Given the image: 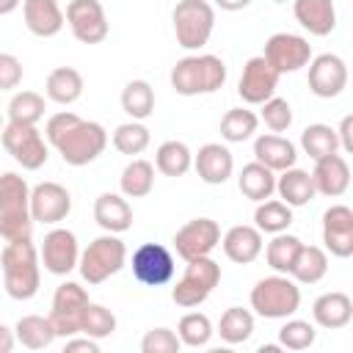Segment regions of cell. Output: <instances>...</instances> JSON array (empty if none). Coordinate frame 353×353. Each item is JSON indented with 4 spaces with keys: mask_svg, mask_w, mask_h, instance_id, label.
I'll list each match as a JSON object with an SVG mask.
<instances>
[{
    "mask_svg": "<svg viewBox=\"0 0 353 353\" xmlns=\"http://www.w3.org/2000/svg\"><path fill=\"white\" fill-rule=\"evenodd\" d=\"M121 110L135 121L149 119L154 113V88L146 80H130L121 88Z\"/></svg>",
    "mask_w": 353,
    "mask_h": 353,
    "instance_id": "36",
    "label": "cell"
},
{
    "mask_svg": "<svg viewBox=\"0 0 353 353\" xmlns=\"http://www.w3.org/2000/svg\"><path fill=\"white\" fill-rule=\"evenodd\" d=\"M174 36L182 50H201L215 30V8L207 0H179L171 11Z\"/></svg>",
    "mask_w": 353,
    "mask_h": 353,
    "instance_id": "7",
    "label": "cell"
},
{
    "mask_svg": "<svg viewBox=\"0 0 353 353\" xmlns=\"http://www.w3.org/2000/svg\"><path fill=\"white\" fill-rule=\"evenodd\" d=\"M221 245H223L226 259H232V262H237V265H251V262L262 254V248H265L262 232H259L256 226H251V223H237V226H232V229L221 237Z\"/></svg>",
    "mask_w": 353,
    "mask_h": 353,
    "instance_id": "25",
    "label": "cell"
},
{
    "mask_svg": "<svg viewBox=\"0 0 353 353\" xmlns=\"http://www.w3.org/2000/svg\"><path fill=\"white\" fill-rule=\"evenodd\" d=\"M0 143L14 157V163L22 165L25 171H39L50 157V146H47L44 135L36 130V124H14V121H8L0 130Z\"/></svg>",
    "mask_w": 353,
    "mask_h": 353,
    "instance_id": "9",
    "label": "cell"
},
{
    "mask_svg": "<svg viewBox=\"0 0 353 353\" xmlns=\"http://www.w3.org/2000/svg\"><path fill=\"white\" fill-rule=\"evenodd\" d=\"M251 309L265 320H287L301 306V287L287 273H273L251 287Z\"/></svg>",
    "mask_w": 353,
    "mask_h": 353,
    "instance_id": "5",
    "label": "cell"
},
{
    "mask_svg": "<svg viewBox=\"0 0 353 353\" xmlns=\"http://www.w3.org/2000/svg\"><path fill=\"white\" fill-rule=\"evenodd\" d=\"M323 243L339 259L353 254V210L347 204H331L323 212Z\"/></svg>",
    "mask_w": 353,
    "mask_h": 353,
    "instance_id": "19",
    "label": "cell"
},
{
    "mask_svg": "<svg viewBox=\"0 0 353 353\" xmlns=\"http://www.w3.org/2000/svg\"><path fill=\"white\" fill-rule=\"evenodd\" d=\"M44 138L47 143L61 154V160L66 165H88L94 163L105 146H108V132L99 121H88V119H80L77 113L72 110H61V113H52L47 119V127H44Z\"/></svg>",
    "mask_w": 353,
    "mask_h": 353,
    "instance_id": "1",
    "label": "cell"
},
{
    "mask_svg": "<svg viewBox=\"0 0 353 353\" xmlns=\"http://www.w3.org/2000/svg\"><path fill=\"white\" fill-rule=\"evenodd\" d=\"M256 127H259V116L254 110H248V108H232L221 119V138L226 143H243V141L254 138Z\"/></svg>",
    "mask_w": 353,
    "mask_h": 353,
    "instance_id": "38",
    "label": "cell"
},
{
    "mask_svg": "<svg viewBox=\"0 0 353 353\" xmlns=\"http://www.w3.org/2000/svg\"><path fill=\"white\" fill-rule=\"evenodd\" d=\"M262 58L279 72V74H292L298 69H303L312 61V44L306 36L298 33H273L265 41V52Z\"/></svg>",
    "mask_w": 353,
    "mask_h": 353,
    "instance_id": "13",
    "label": "cell"
},
{
    "mask_svg": "<svg viewBox=\"0 0 353 353\" xmlns=\"http://www.w3.org/2000/svg\"><path fill=\"white\" fill-rule=\"evenodd\" d=\"M325 273H328V254H325V248L301 243L298 256H295V262L290 268V276L298 284H317V281L325 279Z\"/></svg>",
    "mask_w": 353,
    "mask_h": 353,
    "instance_id": "31",
    "label": "cell"
},
{
    "mask_svg": "<svg viewBox=\"0 0 353 353\" xmlns=\"http://www.w3.org/2000/svg\"><path fill=\"white\" fill-rule=\"evenodd\" d=\"M127 265V245L119 234H99L94 237L83 251H80V262L77 270L83 276L85 284L97 287L102 281H108L110 276H116L121 268Z\"/></svg>",
    "mask_w": 353,
    "mask_h": 353,
    "instance_id": "6",
    "label": "cell"
},
{
    "mask_svg": "<svg viewBox=\"0 0 353 353\" xmlns=\"http://www.w3.org/2000/svg\"><path fill=\"white\" fill-rule=\"evenodd\" d=\"M353 116H345L339 130H336V141H339V149L342 152H353Z\"/></svg>",
    "mask_w": 353,
    "mask_h": 353,
    "instance_id": "50",
    "label": "cell"
},
{
    "mask_svg": "<svg viewBox=\"0 0 353 353\" xmlns=\"http://www.w3.org/2000/svg\"><path fill=\"white\" fill-rule=\"evenodd\" d=\"M215 6L223 11H243L251 6V0H215Z\"/></svg>",
    "mask_w": 353,
    "mask_h": 353,
    "instance_id": "52",
    "label": "cell"
},
{
    "mask_svg": "<svg viewBox=\"0 0 353 353\" xmlns=\"http://www.w3.org/2000/svg\"><path fill=\"white\" fill-rule=\"evenodd\" d=\"M298 248H301V237L287 234V232L273 234V240L265 248V259L273 268V273H287L290 276V268H292V262L298 256Z\"/></svg>",
    "mask_w": 353,
    "mask_h": 353,
    "instance_id": "43",
    "label": "cell"
},
{
    "mask_svg": "<svg viewBox=\"0 0 353 353\" xmlns=\"http://www.w3.org/2000/svg\"><path fill=\"white\" fill-rule=\"evenodd\" d=\"M154 168L163 176H185L193 168V152L185 141H163L154 152Z\"/></svg>",
    "mask_w": 353,
    "mask_h": 353,
    "instance_id": "32",
    "label": "cell"
},
{
    "mask_svg": "<svg viewBox=\"0 0 353 353\" xmlns=\"http://www.w3.org/2000/svg\"><path fill=\"white\" fill-rule=\"evenodd\" d=\"M276 193L290 207H306L317 196L314 182H312V174L303 171V168H295V165L279 171V176H276Z\"/></svg>",
    "mask_w": 353,
    "mask_h": 353,
    "instance_id": "29",
    "label": "cell"
},
{
    "mask_svg": "<svg viewBox=\"0 0 353 353\" xmlns=\"http://www.w3.org/2000/svg\"><path fill=\"white\" fill-rule=\"evenodd\" d=\"M259 108H262L259 119L265 121V127H268L270 132H287V130L292 127V108H290L287 99L270 97V99H265Z\"/></svg>",
    "mask_w": 353,
    "mask_h": 353,
    "instance_id": "46",
    "label": "cell"
},
{
    "mask_svg": "<svg viewBox=\"0 0 353 353\" xmlns=\"http://www.w3.org/2000/svg\"><path fill=\"white\" fill-rule=\"evenodd\" d=\"M312 182H314V190H317L320 196L339 199V196L350 188V165H347V160H345L339 152L314 160Z\"/></svg>",
    "mask_w": 353,
    "mask_h": 353,
    "instance_id": "21",
    "label": "cell"
},
{
    "mask_svg": "<svg viewBox=\"0 0 353 353\" xmlns=\"http://www.w3.org/2000/svg\"><path fill=\"white\" fill-rule=\"evenodd\" d=\"M3 268V287L14 301H30L41 287V262L39 251L30 240L6 243L0 254Z\"/></svg>",
    "mask_w": 353,
    "mask_h": 353,
    "instance_id": "2",
    "label": "cell"
},
{
    "mask_svg": "<svg viewBox=\"0 0 353 353\" xmlns=\"http://www.w3.org/2000/svg\"><path fill=\"white\" fill-rule=\"evenodd\" d=\"M63 17L80 44H99L110 33V22L99 0H69Z\"/></svg>",
    "mask_w": 353,
    "mask_h": 353,
    "instance_id": "12",
    "label": "cell"
},
{
    "mask_svg": "<svg viewBox=\"0 0 353 353\" xmlns=\"http://www.w3.org/2000/svg\"><path fill=\"white\" fill-rule=\"evenodd\" d=\"M22 61L11 52H0V91H14L22 83Z\"/></svg>",
    "mask_w": 353,
    "mask_h": 353,
    "instance_id": "48",
    "label": "cell"
},
{
    "mask_svg": "<svg viewBox=\"0 0 353 353\" xmlns=\"http://www.w3.org/2000/svg\"><path fill=\"white\" fill-rule=\"evenodd\" d=\"M116 325H119L116 323V314L108 306H102V303H91L88 301V306L80 314V334H85L91 339H108V336H113Z\"/></svg>",
    "mask_w": 353,
    "mask_h": 353,
    "instance_id": "44",
    "label": "cell"
},
{
    "mask_svg": "<svg viewBox=\"0 0 353 353\" xmlns=\"http://www.w3.org/2000/svg\"><path fill=\"white\" fill-rule=\"evenodd\" d=\"M179 347H182V342H179L176 331L163 328V325L146 331L143 339H141V350L143 353H179Z\"/></svg>",
    "mask_w": 353,
    "mask_h": 353,
    "instance_id": "47",
    "label": "cell"
},
{
    "mask_svg": "<svg viewBox=\"0 0 353 353\" xmlns=\"http://www.w3.org/2000/svg\"><path fill=\"white\" fill-rule=\"evenodd\" d=\"M218 245H221V226L212 218H193L185 226H179L174 234V248L185 262L196 256H210Z\"/></svg>",
    "mask_w": 353,
    "mask_h": 353,
    "instance_id": "16",
    "label": "cell"
},
{
    "mask_svg": "<svg viewBox=\"0 0 353 353\" xmlns=\"http://www.w3.org/2000/svg\"><path fill=\"white\" fill-rule=\"evenodd\" d=\"M215 328H212V320L204 314V312H188L179 317V325H176V336L185 347H207L210 339H212Z\"/></svg>",
    "mask_w": 353,
    "mask_h": 353,
    "instance_id": "39",
    "label": "cell"
},
{
    "mask_svg": "<svg viewBox=\"0 0 353 353\" xmlns=\"http://www.w3.org/2000/svg\"><path fill=\"white\" fill-rule=\"evenodd\" d=\"M292 223V207L284 204L281 199H265V201H256V210H254V226L262 232V234H279V232H287Z\"/></svg>",
    "mask_w": 353,
    "mask_h": 353,
    "instance_id": "35",
    "label": "cell"
},
{
    "mask_svg": "<svg viewBox=\"0 0 353 353\" xmlns=\"http://www.w3.org/2000/svg\"><path fill=\"white\" fill-rule=\"evenodd\" d=\"M47 102L39 91H17L8 102V121L14 124H39L44 119Z\"/></svg>",
    "mask_w": 353,
    "mask_h": 353,
    "instance_id": "40",
    "label": "cell"
},
{
    "mask_svg": "<svg viewBox=\"0 0 353 353\" xmlns=\"http://www.w3.org/2000/svg\"><path fill=\"white\" fill-rule=\"evenodd\" d=\"M72 212V193L58 182H39L30 188V218L33 223L58 226Z\"/></svg>",
    "mask_w": 353,
    "mask_h": 353,
    "instance_id": "17",
    "label": "cell"
},
{
    "mask_svg": "<svg viewBox=\"0 0 353 353\" xmlns=\"http://www.w3.org/2000/svg\"><path fill=\"white\" fill-rule=\"evenodd\" d=\"M218 334L226 345H243L254 334V314L243 306H229L218 320Z\"/></svg>",
    "mask_w": 353,
    "mask_h": 353,
    "instance_id": "37",
    "label": "cell"
},
{
    "mask_svg": "<svg viewBox=\"0 0 353 353\" xmlns=\"http://www.w3.org/2000/svg\"><path fill=\"white\" fill-rule=\"evenodd\" d=\"M113 149L116 152H121V154H141V152H146V146L152 143V132H149V127L143 124V121H124V124H119L116 130H113Z\"/></svg>",
    "mask_w": 353,
    "mask_h": 353,
    "instance_id": "41",
    "label": "cell"
},
{
    "mask_svg": "<svg viewBox=\"0 0 353 353\" xmlns=\"http://www.w3.org/2000/svg\"><path fill=\"white\" fill-rule=\"evenodd\" d=\"M119 188H121V196H127V199L149 196L154 188V165L143 157H132L119 176Z\"/></svg>",
    "mask_w": 353,
    "mask_h": 353,
    "instance_id": "33",
    "label": "cell"
},
{
    "mask_svg": "<svg viewBox=\"0 0 353 353\" xmlns=\"http://www.w3.org/2000/svg\"><path fill=\"white\" fill-rule=\"evenodd\" d=\"M19 6H22V0H0V17H8V14H14Z\"/></svg>",
    "mask_w": 353,
    "mask_h": 353,
    "instance_id": "53",
    "label": "cell"
},
{
    "mask_svg": "<svg viewBox=\"0 0 353 353\" xmlns=\"http://www.w3.org/2000/svg\"><path fill=\"white\" fill-rule=\"evenodd\" d=\"M317 339V331L309 320L287 317V323L279 328V345L281 350H309Z\"/></svg>",
    "mask_w": 353,
    "mask_h": 353,
    "instance_id": "45",
    "label": "cell"
},
{
    "mask_svg": "<svg viewBox=\"0 0 353 353\" xmlns=\"http://www.w3.org/2000/svg\"><path fill=\"white\" fill-rule=\"evenodd\" d=\"M279 350H281L279 342H276V345H262V347H259V353H279Z\"/></svg>",
    "mask_w": 353,
    "mask_h": 353,
    "instance_id": "54",
    "label": "cell"
},
{
    "mask_svg": "<svg viewBox=\"0 0 353 353\" xmlns=\"http://www.w3.org/2000/svg\"><path fill=\"white\" fill-rule=\"evenodd\" d=\"M39 262L44 265L47 273L52 276H69L77 262H80V243H77V234L72 229H63V226H52L44 240H41V248H39Z\"/></svg>",
    "mask_w": 353,
    "mask_h": 353,
    "instance_id": "11",
    "label": "cell"
},
{
    "mask_svg": "<svg viewBox=\"0 0 353 353\" xmlns=\"http://www.w3.org/2000/svg\"><path fill=\"white\" fill-rule=\"evenodd\" d=\"M292 14L309 36H328L336 28L334 0H292Z\"/></svg>",
    "mask_w": 353,
    "mask_h": 353,
    "instance_id": "26",
    "label": "cell"
},
{
    "mask_svg": "<svg viewBox=\"0 0 353 353\" xmlns=\"http://www.w3.org/2000/svg\"><path fill=\"white\" fill-rule=\"evenodd\" d=\"M279 72L262 58V55H254L245 61L243 66V74H240V83H237V94L243 97V102L248 105H262L265 99L276 97V88H279Z\"/></svg>",
    "mask_w": 353,
    "mask_h": 353,
    "instance_id": "18",
    "label": "cell"
},
{
    "mask_svg": "<svg viewBox=\"0 0 353 353\" xmlns=\"http://www.w3.org/2000/svg\"><path fill=\"white\" fill-rule=\"evenodd\" d=\"M273 3H287V0H273Z\"/></svg>",
    "mask_w": 353,
    "mask_h": 353,
    "instance_id": "56",
    "label": "cell"
},
{
    "mask_svg": "<svg viewBox=\"0 0 353 353\" xmlns=\"http://www.w3.org/2000/svg\"><path fill=\"white\" fill-rule=\"evenodd\" d=\"M237 188L245 199L251 201H265L276 193V171H270L262 163H245L243 171L237 174Z\"/></svg>",
    "mask_w": 353,
    "mask_h": 353,
    "instance_id": "30",
    "label": "cell"
},
{
    "mask_svg": "<svg viewBox=\"0 0 353 353\" xmlns=\"http://www.w3.org/2000/svg\"><path fill=\"white\" fill-rule=\"evenodd\" d=\"M33 218H30V185L22 174L6 171L0 174V237L6 243L30 240Z\"/></svg>",
    "mask_w": 353,
    "mask_h": 353,
    "instance_id": "3",
    "label": "cell"
},
{
    "mask_svg": "<svg viewBox=\"0 0 353 353\" xmlns=\"http://www.w3.org/2000/svg\"><path fill=\"white\" fill-rule=\"evenodd\" d=\"M254 160L279 174V171L295 165L298 146L290 138L279 135V132H262V135L254 138Z\"/></svg>",
    "mask_w": 353,
    "mask_h": 353,
    "instance_id": "24",
    "label": "cell"
},
{
    "mask_svg": "<svg viewBox=\"0 0 353 353\" xmlns=\"http://www.w3.org/2000/svg\"><path fill=\"white\" fill-rule=\"evenodd\" d=\"M218 284H221V265L212 256L188 259L182 279L171 287V301L182 309H196L212 295Z\"/></svg>",
    "mask_w": 353,
    "mask_h": 353,
    "instance_id": "8",
    "label": "cell"
},
{
    "mask_svg": "<svg viewBox=\"0 0 353 353\" xmlns=\"http://www.w3.org/2000/svg\"><path fill=\"white\" fill-rule=\"evenodd\" d=\"M309 74V91L320 99H334L347 88V63L342 55L336 52H323V55H312V61L306 63Z\"/></svg>",
    "mask_w": 353,
    "mask_h": 353,
    "instance_id": "15",
    "label": "cell"
},
{
    "mask_svg": "<svg viewBox=\"0 0 353 353\" xmlns=\"http://www.w3.org/2000/svg\"><path fill=\"white\" fill-rule=\"evenodd\" d=\"M63 350L66 353H74V350H88V353H99V339H91V336H69L66 339V345H63Z\"/></svg>",
    "mask_w": 353,
    "mask_h": 353,
    "instance_id": "49",
    "label": "cell"
},
{
    "mask_svg": "<svg viewBox=\"0 0 353 353\" xmlns=\"http://www.w3.org/2000/svg\"><path fill=\"white\" fill-rule=\"evenodd\" d=\"M94 221L110 234H121L132 226V207L121 193H99L94 199Z\"/></svg>",
    "mask_w": 353,
    "mask_h": 353,
    "instance_id": "27",
    "label": "cell"
},
{
    "mask_svg": "<svg viewBox=\"0 0 353 353\" xmlns=\"http://www.w3.org/2000/svg\"><path fill=\"white\" fill-rule=\"evenodd\" d=\"M88 306V290L77 281H63L55 287L52 295V309H50V325L55 331V336L69 339L74 334H80V314Z\"/></svg>",
    "mask_w": 353,
    "mask_h": 353,
    "instance_id": "10",
    "label": "cell"
},
{
    "mask_svg": "<svg viewBox=\"0 0 353 353\" xmlns=\"http://www.w3.org/2000/svg\"><path fill=\"white\" fill-rule=\"evenodd\" d=\"M193 168H196V174H199L201 182H207V185H223L234 174V157H232L229 146L212 141V143L199 146V152L193 154Z\"/></svg>",
    "mask_w": 353,
    "mask_h": 353,
    "instance_id": "20",
    "label": "cell"
},
{
    "mask_svg": "<svg viewBox=\"0 0 353 353\" xmlns=\"http://www.w3.org/2000/svg\"><path fill=\"white\" fill-rule=\"evenodd\" d=\"M3 127H6V124H3V116H0V130H3Z\"/></svg>",
    "mask_w": 353,
    "mask_h": 353,
    "instance_id": "55",
    "label": "cell"
},
{
    "mask_svg": "<svg viewBox=\"0 0 353 353\" xmlns=\"http://www.w3.org/2000/svg\"><path fill=\"white\" fill-rule=\"evenodd\" d=\"M132 276L143 287H165L174 279V254L160 243H143L132 251Z\"/></svg>",
    "mask_w": 353,
    "mask_h": 353,
    "instance_id": "14",
    "label": "cell"
},
{
    "mask_svg": "<svg viewBox=\"0 0 353 353\" xmlns=\"http://www.w3.org/2000/svg\"><path fill=\"white\" fill-rule=\"evenodd\" d=\"M301 149L303 154H309L312 160H320L325 154H334L339 152V141H336V130L328 127V124H309L303 132H301Z\"/></svg>",
    "mask_w": 353,
    "mask_h": 353,
    "instance_id": "42",
    "label": "cell"
},
{
    "mask_svg": "<svg viewBox=\"0 0 353 353\" xmlns=\"http://www.w3.org/2000/svg\"><path fill=\"white\" fill-rule=\"evenodd\" d=\"M14 336L28 350H44V347H50L55 342V331L50 325V317H41V314L19 317L17 325H14Z\"/></svg>",
    "mask_w": 353,
    "mask_h": 353,
    "instance_id": "34",
    "label": "cell"
},
{
    "mask_svg": "<svg viewBox=\"0 0 353 353\" xmlns=\"http://www.w3.org/2000/svg\"><path fill=\"white\" fill-rule=\"evenodd\" d=\"M83 74L74 66H55L44 80V94L55 105H74L83 97Z\"/></svg>",
    "mask_w": 353,
    "mask_h": 353,
    "instance_id": "28",
    "label": "cell"
},
{
    "mask_svg": "<svg viewBox=\"0 0 353 353\" xmlns=\"http://www.w3.org/2000/svg\"><path fill=\"white\" fill-rule=\"evenodd\" d=\"M226 63L212 52H196L185 55L171 66V88L179 97H199V94H215L226 83Z\"/></svg>",
    "mask_w": 353,
    "mask_h": 353,
    "instance_id": "4",
    "label": "cell"
},
{
    "mask_svg": "<svg viewBox=\"0 0 353 353\" xmlns=\"http://www.w3.org/2000/svg\"><path fill=\"white\" fill-rule=\"evenodd\" d=\"M14 345H17L14 328H8V325H3V323H0V353H11V350H14Z\"/></svg>",
    "mask_w": 353,
    "mask_h": 353,
    "instance_id": "51",
    "label": "cell"
},
{
    "mask_svg": "<svg viewBox=\"0 0 353 353\" xmlns=\"http://www.w3.org/2000/svg\"><path fill=\"white\" fill-rule=\"evenodd\" d=\"M22 17H25V28L39 39L58 36L66 22L58 0H22Z\"/></svg>",
    "mask_w": 353,
    "mask_h": 353,
    "instance_id": "23",
    "label": "cell"
},
{
    "mask_svg": "<svg viewBox=\"0 0 353 353\" xmlns=\"http://www.w3.org/2000/svg\"><path fill=\"white\" fill-rule=\"evenodd\" d=\"M312 320L314 325L325 328V331H339L353 320V301L347 292L342 290H331L314 298L312 303Z\"/></svg>",
    "mask_w": 353,
    "mask_h": 353,
    "instance_id": "22",
    "label": "cell"
}]
</instances>
